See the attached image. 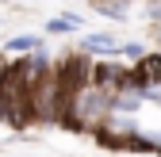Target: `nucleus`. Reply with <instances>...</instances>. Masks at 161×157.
Masks as SVG:
<instances>
[{
	"mask_svg": "<svg viewBox=\"0 0 161 157\" xmlns=\"http://www.w3.org/2000/svg\"><path fill=\"white\" fill-rule=\"evenodd\" d=\"M100 12H104V15H123V8H115V4H96Z\"/></svg>",
	"mask_w": 161,
	"mask_h": 157,
	"instance_id": "nucleus-4",
	"label": "nucleus"
},
{
	"mask_svg": "<svg viewBox=\"0 0 161 157\" xmlns=\"http://www.w3.org/2000/svg\"><path fill=\"white\" fill-rule=\"evenodd\" d=\"M80 27V19L77 15H65V19H50L46 23V31H54V35H62V31H77Z\"/></svg>",
	"mask_w": 161,
	"mask_h": 157,
	"instance_id": "nucleus-1",
	"label": "nucleus"
},
{
	"mask_svg": "<svg viewBox=\"0 0 161 157\" xmlns=\"http://www.w3.org/2000/svg\"><path fill=\"white\" fill-rule=\"evenodd\" d=\"M27 46H35V38H31V35H23V38H12V50H27Z\"/></svg>",
	"mask_w": 161,
	"mask_h": 157,
	"instance_id": "nucleus-3",
	"label": "nucleus"
},
{
	"mask_svg": "<svg viewBox=\"0 0 161 157\" xmlns=\"http://www.w3.org/2000/svg\"><path fill=\"white\" fill-rule=\"evenodd\" d=\"M85 46H88V50H115V42H111V38H104V35H88Z\"/></svg>",
	"mask_w": 161,
	"mask_h": 157,
	"instance_id": "nucleus-2",
	"label": "nucleus"
}]
</instances>
